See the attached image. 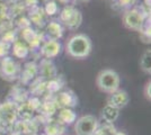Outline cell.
<instances>
[{
	"mask_svg": "<svg viewBox=\"0 0 151 135\" xmlns=\"http://www.w3.org/2000/svg\"><path fill=\"white\" fill-rule=\"evenodd\" d=\"M91 41L85 34H77L72 36L67 43V53L76 59H82L88 56L91 52Z\"/></svg>",
	"mask_w": 151,
	"mask_h": 135,
	"instance_id": "obj_1",
	"label": "cell"
},
{
	"mask_svg": "<svg viewBox=\"0 0 151 135\" xmlns=\"http://www.w3.org/2000/svg\"><path fill=\"white\" fill-rule=\"evenodd\" d=\"M96 84L101 91L106 94H112L117 89H120L121 79L116 71L112 69H104L98 73Z\"/></svg>",
	"mask_w": 151,
	"mask_h": 135,
	"instance_id": "obj_2",
	"label": "cell"
},
{
	"mask_svg": "<svg viewBox=\"0 0 151 135\" xmlns=\"http://www.w3.org/2000/svg\"><path fill=\"white\" fill-rule=\"evenodd\" d=\"M99 125L98 119L93 115H85L78 118L75 124L77 135H93Z\"/></svg>",
	"mask_w": 151,
	"mask_h": 135,
	"instance_id": "obj_3",
	"label": "cell"
},
{
	"mask_svg": "<svg viewBox=\"0 0 151 135\" xmlns=\"http://www.w3.org/2000/svg\"><path fill=\"white\" fill-rule=\"evenodd\" d=\"M18 116V107L14 103L0 104V129L4 126H10L16 122Z\"/></svg>",
	"mask_w": 151,
	"mask_h": 135,
	"instance_id": "obj_4",
	"label": "cell"
},
{
	"mask_svg": "<svg viewBox=\"0 0 151 135\" xmlns=\"http://www.w3.org/2000/svg\"><path fill=\"white\" fill-rule=\"evenodd\" d=\"M60 19L68 28L76 29L82 23V15L81 13L75 8V7H65L60 14Z\"/></svg>",
	"mask_w": 151,
	"mask_h": 135,
	"instance_id": "obj_5",
	"label": "cell"
},
{
	"mask_svg": "<svg viewBox=\"0 0 151 135\" xmlns=\"http://www.w3.org/2000/svg\"><path fill=\"white\" fill-rule=\"evenodd\" d=\"M123 21H124V25L127 28L141 32L145 24V18L138 9H130L124 14Z\"/></svg>",
	"mask_w": 151,
	"mask_h": 135,
	"instance_id": "obj_6",
	"label": "cell"
},
{
	"mask_svg": "<svg viewBox=\"0 0 151 135\" xmlns=\"http://www.w3.org/2000/svg\"><path fill=\"white\" fill-rule=\"evenodd\" d=\"M129 100L130 97L125 90L117 89L116 91L109 94V97L107 98V105H111L117 109H122L129 104Z\"/></svg>",
	"mask_w": 151,
	"mask_h": 135,
	"instance_id": "obj_7",
	"label": "cell"
},
{
	"mask_svg": "<svg viewBox=\"0 0 151 135\" xmlns=\"http://www.w3.org/2000/svg\"><path fill=\"white\" fill-rule=\"evenodd\" d=\"M77 97L71 92V91H64L59 94L55 100V107H60V108H70L77 105Z\"/></svg>",
	"mask_w": 151,
	"mask_h": 135,
	"instance_id": "obj_8",
	"label": "cell"
},
{
	"mask_svg": "<svg viewBox=\"0 0 151 135\" xmlns=\"http://www.w3.org/2000/svg\"><path fill=\"white\" fill-rule=\"evenodd\" d=\"M61 51V45L58 42L57 39H49L46 41L42 49H41V52L43 54V56H45L46 59H52L55 58L58 54Z\"/></svg>",
	"mask_w": 151,
	"mask_h": 135,
	"instance_id": "obj_9",
	"label": "cell"
},
{
	"mask_svg": "<svg viewBox=\"0 0 151 135\" xmlns=\"http://www.w3.org/2000/svg\"><path fill=\"white\" fill-rule=\"evenodd\" d=\"M65 131V125L61 123L59 119H52L45 126L46 135H62Z\"/></svg>",
	"mask_w": 151,
	"mask_h": 135,
	"instance_id": "obj_10",
	"label": "cell"
},
{
	"mask_svg": "<svg viewBox=\"0 0 151 135\" xmlns=\"http://www.w3.org/2000/svg\"><path fill=\"white\" fill-rule=\"evenodd\" d=\"M18 71L17 64L10 58H4L1 61V73L4 77H15Z\"/></svg>",
	"mask_w": 151,
	"mask_h": 135,
	"instance_id": "obj_11",
	"label": "cell"
},
{
	"mask_svg": "<svg viewBox=\"0 0 151 135\" xmlns=\"http://www.w3.org/2000/svg\"><path fill=\"white\" fill-rule=\"evenodd\" d=\"M120 116V109L115 108L111 105H106L101 110V117L106 123L113 124Z\"/></svg>",
	"mask_w": 151,
	"mask_h": 135,
	"instance_id": "obj_12",
	"label": "cell"
},
{
	"mask_svg": "<svg viewBox=\"0 0 151 135\" xmlns=\"http://www.w3.org/2000/svg\"><path fill=\"white\" fill-rule=\"evenodd\" d=\"M76 114L75 111L70 108H61L59 116H58V119L61 123H63L64 125H70L73 122H76Z\"/></svg>",
	"mask_w": 151,
	"mask_h": 135,
	"instance_id": "obj_13",
	"label": "cell"
},
{
	"mask_svg": "<svg viewBox=\"0 0 151 135\" xmlns=\"http://www.w3.org/2000/svg\"><path fill=\"white\" fill-rule=\"evenodd\" d=\"M41 73L44 78H47V79L52 80L57 74V70H55V66L53 65L52 62L47 61V60H44L41 63Z\"/></svg>",
	"mask_w": 151,
	"mask_h": 135,
	"instance_id": "obj_14",
	"label": "cell"
},
{
	"mask_svg": "<svg viewBox=\"0 0 151 135\" xmlns=\"http://www.w3.org/2000/svg\"><path fill=\"white\" fill-rule=\"evenodd\" d=\"M47 34L50 35L51 39H58L63 35L62 26L57 21H52L47 25Z\"/></svg>",
	"mask_w": 151,
	"mask_h": 135,
	"instance_id": "obj_15",
	"label": "cell"
},
{
	"mask_svg": "<svg viewBox=\"0 0 151 135\" xmlns=\"http://www.w3.org/2000/svg\"><path fill=\"white\" fill-rule=\"evenodd\" d=\"M140 66L145 71V73L150 74L151 73V50L148 49L143 52L142 56L140 59Z\"/></svg>",
	"mask_w": 151,
	"mask_h": 135,
	"instance_id": "obj_16",
	"label": "cell"
},
{
	"mask_svg": "<svg viewBox=\"0 0 151 135\" xmlns=\"http://www.w3.org/2000/svg\"><path fill=\"white\" fill-rule=\"evenodd\" d=\"M35 108L29 103H25L22 107L18 108V116H20L24 121H31Z\"/></svg>",
	"mask_w": 151,
	"mask_h": 135,
	"instance_id": "obj_17",
	"label": "cell"
},
{
	"mask_svg": "<svg viewBox=\"0 0 151 135\" xmlns=\"http://www.w3.org/2000/svg\"><path fill=\"white\" fill-rule=\"evenodd\" d=\"M15 132H18L20 134H29L33 133V123L32 121H22L15 124Z\"/></svg>",
	"mask_w": 151,
	"mask_h": 135,
	"instance_id": "obj_18",
	"label": "cell"
},
{
	"mask_svg": "<svg viewBox=\"0 0 151 135\" xmlns=\"http://www.w3.org/2000/svg\"><path fill=\"white\" fill-rule=\"evenodd\" d=\"M116 132L117 131L113 126V124L105 122V124H103V125H98V127L93 135H115Z\"/></svg>",
	"mask_w": 151,
	"mask_h": 135,
	"instance_id": "obj_19",
	"label": "cell"
},
{
	"mask_svg": "<svg viewBox=\"0 0 151 135\" xmlns=\"http://www.w3.org/2000/svg\"><path fill=\"white\" fill-rule=\"evenodd\" d=\"M27 53H28V49L26 45H24L23 43H19V42L15 43V45H14V55L15 56L23 59L27 55Z\"/></svg>",
	"mask_w": 151,
	"mask_h": 135,
	"instance_id": "obj_20",
	"label": "cell"
},
{
	"mask_svg": "<svg viewBox=\"0 0 151 135\" xmlns=\"http://www.w3.org/2000/svg\"><path fill=\"white\" fill-rule=\"evenodd\" d=\"M36 71H37V66L34 64V63H28L25 66V71H24V74L23 77L26 78V80H29L32 78L36 74Z\"/></svg>",
	"mask_w": 151,
	"mask_h": 135,
	"instance_id": "obj_21",
	"label": "cell"
},
{
	"mask_svg": "<svg viewBox=\"0 0 151 135\" xmlns=\"http://www.w3.org/2000/svg\"><path fill=\"white\" fill-rule=\"evenodd\" d=\"M45 11L47 15H50V16H53V15H55L58 11V6L55 2H53V1H51V2H47L46 4V6H45Z\"/></svg>",
	"mask_w": 151,
	"mask_h": 135,
	"instance_id": "obj_22",
	"label": "cell"
},
{
	"mask_svg": "<svg viewBox=\"0 0 151 135\" xmlns=\"http://www.w3.org/2000/svg\"><path fill=\"white\" fill-rule=\"evenodd\" d=\"M60 84H58L55 80H50V82H49V86H47V89L50 90V91H58V90L60 89Z\"/></svg>",
	"mask_w": 151,
	"mask_h": 135,
	"instance_id": "obj_23",
	"label": "cell"
},
{
	"mask_svg": "<svg viewBox=\"0 0 151 135\" xmlns=\"http://www.w3.org/2000/svg\"><path fill=\"white\" fill-rule=\"evenodd\" d=\"M150 89H151V84H150V81H149L148 84H145V98L149 100V101H150V99H151Z\"/></svg>",
	"mask_w": 151,
	"mask_h": 135,
	"instance_id": "obj_24",
	"label": "cell"
},
{
	"mask_svg": "<svg viewBox=\"0 0 151 135\" xmlns=\"http://www.w3.org/2000/svg\"><path fill=\"white\" fill-rule=\"evenodd\" d=\"M130 1H131V0H120L121 5H123V6H126V5H127Z\"/></svg>",
	"mask_w": 151,
	"mask_h": 135,
	"instance_id": "obj_25",
	"label": "cell"
},
{
	"mask_svg": "<svg viewBox=\"0 0 151 135\" xmlns=\"http://www.w3.org/2000/svg\"><path fill=\"white\" fill-rule=\"evenodd\" d=\"M9 135H22V134H20V133H18V132H15V131H14L13 133H12V134H9Z\"/></svg>",
	"mask_w": 151,
	"mask_h": 135,
	"instance_id": "obj_26",
	"label": "cell"
},
{
	"mask_svg": "<svg viewBox=\"0 0 151 135\" xmlns=\"http://www.w3.org/2000/svg\"><path fill=\"white\" fill-rule=\"evenodd\" d=\"M115 135H126V134H124V133H121V132H116V133H115Z\"/></svg>",
	"mask_w": 151,
	"mask_h": 135,
	"instance_id": "obj_27",
	"label": "cell"
},
{
	"mask_svg": "<svg viewBox=\"0 0 151 135\" xmlns=\"http://www.w3.org/2000/svg\"><path fill=\"white\" fill-rule=\"evenodd\" d=\"M42 135H46V134H42Z\"/></svg>",
	"mask_w": 151,
	"mask_h": 135,
	"instance_id": "obj_28",
	"label": "cell"
},
{
	"mask_svg": "<svg viewBox=\"0 0 151 135\" xmlns=\"http://www.w3.org/2000/svg\"><path fill=\"white\" fill-rule=\"evenodd\" d=\"M0 135H2V134H1V133H0Z\"/></svg>",
	"mask_w": 151,
	"mask_h": 135,
	"instance_id": "obj_29",
	"label": "cell"
}]
</instances>
